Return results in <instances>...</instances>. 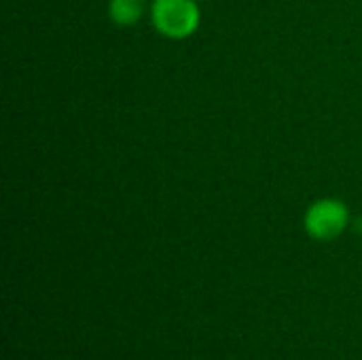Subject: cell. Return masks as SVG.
I'll return each mask as SVG.
<instances>
[{"mask_svg":"<svg viewBox=\"0 0 362 360\" xmlns=\"http://www.w3.org/2000/svg\"><path fill=\"white\" fill-rule=\"evenodd\" d=\"M151 19L159 34L172 40H182L197 32L202 11L197 0H155Z\"/></svg>","mask_w":362,"mask_h":360,"instance_id":"cell-1","label":"cell"},{"mask_svg":"<svg viewBox=\"0 0 362 360\" xmlns=\"http://www.w3.org/2000/svg\"><path fill=\"white\" fill-rule=\"evenodd\" d=\"M350 221V212L339 199H320L305 214V229L316 240L337 238Z\"/></svg>","mask_w":362,"mask_h":360,"instance_id":"cell-2","label":"cell"},{"mask_svg":"<svg viewBox=\"0 0 362 360\" xmlns=\"http://www.w3.org/2000/svg\"><path fill=\"white\" fill-rule=\"evenodd\" d=\"M146 8V0H110L108 2V17L119 28L136 25Z\"/></svg>","mask_w":362,"mask_h":360,"instance_id":"cell-3","label":"cell"},{"mask_svg":"<svg viewBox=\"0 0 362 360\" xmlns=\"http://www.w3.org/2000/svg\"><path fill=\"white\" fill-rule=\"evenodd\" d=\"M153 2H155V0H153Z\"/></svg>","mask_w":362,"mask_h":360,"instance_id":"cell-4","label":"cell"}]
</instances>
